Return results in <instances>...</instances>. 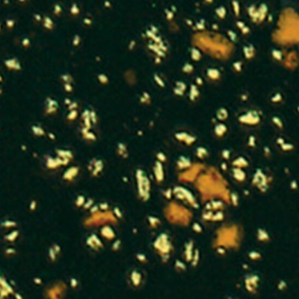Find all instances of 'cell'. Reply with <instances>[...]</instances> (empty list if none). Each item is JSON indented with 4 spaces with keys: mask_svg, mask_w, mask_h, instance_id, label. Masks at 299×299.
<instances>
[{
    "mask_svg": "<svg viewBox=\"0 0 299 299\" xmlns=\"http://www.w3.org/2000/svg\"><path fill=\"white\" fill-rule=\"evenodd\" d=\"M206 150L205 149H203V148H199L198 150H197V155L199 157V158H204V157H206Z\"/></svg>",
    "mask_w": 299,
    "mask_h": 299,
    "instance_id": "obj_6",
    "label": "cell"
},
{
    "mask_svg": "<svg viewBox=\"0 0 299 299\" xmlns=\"http://www.w3.org/2000/svg\"><path fill=\"white\" fill-rule=\"evenodd\" d=\"M142 102H150V96L147 93H143L142 96Z\"/></svg>",
    "mask_w": 299,
    "mask_h": 299,
    "instance_id": "obj_10",
    "label": "cell"
},
{
    "mask_svg": "<svg viewBox=\"0 0 299 299\" xmlns=\"http://www.w3.org/2000/svg\"><path fill=\"white\" fill-rule=\"evenodd\" d=\"M185 142H186V143L187 144H191V143H194V141H195V137L194 136H187V137L185 138Z\"/></svg>",
    "mask_w": 299,
    "mask_h": 299,
    "instance_id": "obj_9",
    "label": "cell"
},
{
    "mask_svg": "<svg viewBox=\"0 0 299 299\" xmlns=\"http://www.w3.org/2000/svg\"><path fill=\"white\" fill-rule=\"evenodd\" d=\"M155 174H156V179L158 182L163 180V168H162V165L158 162L156 163V166H155Z\"/></svg>",
    "mask_w": 299,
    "mask_h": 299,
    "instance_id": "obj_3",
    "label": "cell"
},
{
    "mask_svg": "<svg viewBox=\"0 0 299 299\" xmlns=\"http://www.w3.org/2000/svg\"><path fill=\"white\" fill-rule=\"evenodd\" d=\"M136 177H137L139 194L143 199L146 200L149 198V190H150L149 181H148L147 178L145 177L144 173L140 170H138L136 172Z\"/></svg>",
    "mask_w": 299,
    "mask_h": 299,
    "instance_id": "obj_1",
    "label": "cell"
},
{
    "mask_svg": "<svg viewBox=\"0 0 299 299\" xmlns=\"http://www.w3.org/2000/svg\"><path fill=\"white\" fill-rule=\"evenodd\" d=\"M117 151H118V153L120 154V156L123 157V158H126L127 157V154H128V152H127V148L124 144L123 143H120L118 145V148H117Z\"/></svg>",
    "mask_w": 299,
    "mask_h": 299,
    "instance_id": "obj_5",
    "label": "cell"
},
{
    "mask_svg": "<svg viewBox=\"0 0 299 299\" xmlns=\"http://www.w3.org/2000/svg\"><path fill=\"white\" fill-rule=\"evenodd\" d=\"M198 96H199V91L194 86H192V88L191 89V99L194 100L196 97H198Z\"/></svg>",
    "mask_w": 299,
    "mask_h": 299,
    "instance_id": "obj_7",
    "label": "cell"
},
{
    "mask_svg": "<svg viewBox=\"0 0 299 299\" xmlns=\"http://www.w3.org/2000/svg\"><path fill=\"white\" fill-rule=\"evenodd\" d=\"M84 202H85V199H84L83 197H79V198H78V199H77V205H78L79 206H82V205H83Z\"/></svg>",
    "mask_w": 299,
    "mask_h": 299,
    "instance_id": "obj_11",
    "label": "cell"
},
{
    "mask_svg": "<svg viewBox=\"0 0 299 299\" xmlns=\"http://www.w3.org/2000/svg\"><path fill=\"white\" fill-rule=\"evenodd\" d=\"M103 169V164L101 160H93V163L89 165V170L94 176H97Z\"/></svg>",
    "mask_w": 299,
    "mask_h": 299,
    "instance_id": "obj_2",
    "label": "cell"
},
{
    "mask_svg": "<svg viewBox=\"0 0 299 299\" xmlns=\"http://www.w3.org/2000/svg\"><path fill=\"white\" fill-rule=\"evenodd\" d=\"M158 159H160L161 161H165V156L163 153H158Z\"/></svg>",
    "mask_w": 299,
    "mask_h": 299,
    "instance_id": "obj_12",
    "label": "cell"
},
{
    "mask_svg": "<svg viewBox=\"0 0 299 299\" xmlns=\"http://www.w3.org/2000/svg\"><path fill=\"white\" fill-rule=\"evenodd\" d=\"M178 165L180 169H184V168H186V167H189L191 166V164L190 162L188 161V159L186 158H180L179 160L178 161Z\"/></svg>",
    "mask_w": 299,
    "mask_h": 299,
    "instance_id": "obj_4",
    "label": "cell"
},
{
    "mask_svg": "<svg viewBox=\"0 0 299 299\" xmlns=\"http://www.w3.org/2000/svg\"><path fill=\"white\" fill-rule=\"evenodd\" d=\"M187 134L186 133H184V132H180V133H178L176 134V138L180 140V141H185V138L187 137Z\"/></svg>",
    "mask_w": 299,
    "mask_h": 299,
    "instance_id": "obj_8",
    "label": "cell"
},
{
    "mask_svg": "<svg viewBox=\"0 0 299 299\" xmlns=\"http://www.w3.org/2000/svg\"><path fill=\"white\" fill-rule=\"evenodd\" d=\"M172 191H167L166 192H165V195L167 196V198H171V194H172V192H171Z\"/></svg>",
    "mask_w": 299,
    "mask_h": 299,
    "instance_id": "obj_13",
    "label": "cell"
}]
</instances>
